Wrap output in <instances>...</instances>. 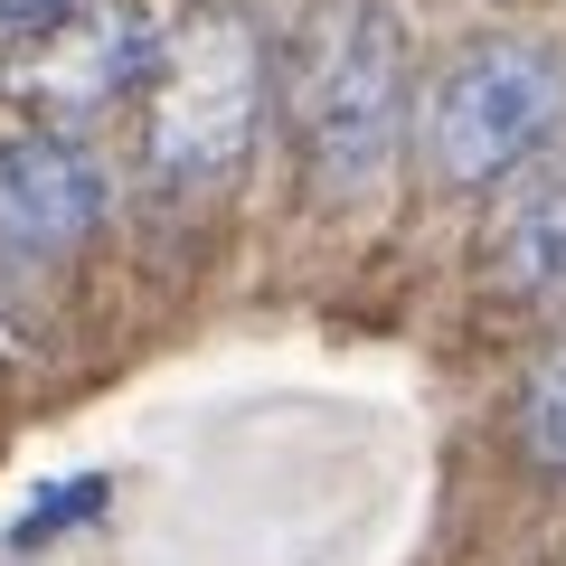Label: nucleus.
<instances>
[{"label":"nucleus","mask_w":566,"mask_h":566,"mask_svg":"<svg viewBox=\"0 0 566 566\" xmlns=\"http://www.w3.org/2000/svg\"><path fill=\"white\" fill-rule=\"evenodd\" d=\"M293 151L331 199H368L416 133V57L387 0H312L274 57Z\"/></svg>","instance_id":"1"},{"label":"nucleus","mask_w":566,"mask_h":566,"mask_svg":"<svg viewBox=\"0 0 566 566\" xmlns=\"http://www.w3.org/2000/svg\"><path fill=\"white\" fill-rule=\"evenodd\" d=\"M424 170L444 189H510L566 151V39H482L424 95Z\"/></svg>","instance_id":"2"},{"label":"nucleus","mask_w":566,"mask_h":566,"mask_svg":"<svg viewBox=\"0 0 566 566\" xmlns=\"http://www.w3.org/2000/svg\"><path fill=\"white\" fill-rule=\"evenodd\" d=\"M264 95H274V57L237 10H199L170 29L151 76H142V161L161 189H208L245 161V142L264 133Z\"/></svg>","instance_id":"3"},{"label":"nucleus","mask_w":566,"mask_h":566,"mask_svg":"<svg viewBox=\"0 0 566 566\" xmlns=\"http://www.w3.org/2000/svg\"><path fill=\"white\" fill-rule=\"evenodd\" d=\"M151 57H161V29L142 20V10H123V0H76L48 39H29V104L57 123H85L104 114L114 95H142V76H151Z\"/></svg>","instance_id":"4"},{"label":"nucleus","mask_w":566,"mask_h":566,"mask_svg":"<svg viewBox=\"0 0 566 566\" xmlns=\"http://www.w3.org/2000/svg\"><path fill=\"white\" fill-rule=\"evenodd\" d=\"M104 227V170L66 133H20L0 142V255L48 264Z\"/></svg>","instance_id":"5"},{"label":"nucleus","mask_w":566,"mask_h":566,"mask_svg":"<svg viewBox=\"0 0 566 566\" xmlns=\"http://www.w3.org/2000/svg\"><path fill=\"white\" fill-rule=\"evenodd\" d=\"M482 283L520 312H566V170H520L472 245Z\"/></svg>","instance_id":"6"},{"label":"nucleus","mask_w":566,"mask_h":566,"mask_svg":"<svg viewBox=\"0 0 566 566\" xmlns=\"http://www.w3.org/2000/svg\"><path fill=\"white\" fill-rule=\"evenodd\" d=\"M520 453L547 482H566V340L520 378Z\"/></svg>","instance_id":"7"},{"label":"nucleus","mask_w":566,"mask_h":566,"mask_svg":"<svg viewBox=\"0 0 566 566\" xmlns=\"http://www.w3.org/2000/svg\"><path fill=\"white\" fill-rule=\"evenodd\" d=\"M76 0H0V48H29V39H48V29L66 20Z\"/></svg>","instance_id":"8"}]
</instances>
